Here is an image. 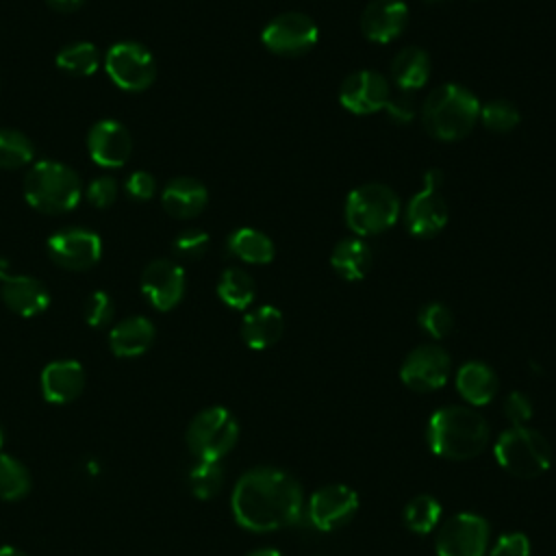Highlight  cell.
Returning a JSON list of instances; mask_svg holds the SVG:
<instances>
[{"label":"cell","mask_w":556,"mask_h":556,"mask_svg":"<svg viewBox=\"0 0 556 556\" xmlns=\"http://www.w3.org/2000/svg\"><path fill=\"white\" fill-rule=\"evenodd\" d=\"M228 252L237 258H241L243 263H252V265H265L274 258V241L250 226L237 228L230 237H228Z\"/></svg>","instance_id":"cell-27"},{"label":"cell","mask_w":556,"mask_h":556,"mask_svg":"<svg viewBox=\"0 0 556 556\" xmlns=\"http://www.w3.org/2000/svg\"><path fill=\"white\" fill-rule=\"evenodd\" d=\"M35 156L33 141L15 130V128H0V169H20L28 165Z\"/></svg>","instance_id":"cell-30"},{"label":"cell","mask_w":556,"mask_h":556,"mask_svg":"<svg viewBox=\"0 0 556 556\" xmlns=\"http://www.w3.org/2000/svg\"><path fill=\"white\" fill-rule=\"evenodd\" d=\"M24 198L39 213L61 215L80 202L83 182L65 163L37 161L24 176Z\"/></svg>","instance_id":"cell-4"},{"label":"cell","mask_w":556,"mask_h":556,"mask_svg":"<svg viewBox=\"0 0 556 556\" xmlns=\"http://www.w3.org/2000/svg\"><path fill=\"white\" fill-rule=\"evenodd\" d=\"M443 182V172L441 169H428L424 174V187H430V189H439Z\"/></svg>","instance_id":"cell-44"},{"label":"cell","mask_w":556,"mask_h":556,"mask_svg":"<svg viewBox=\"0 0 556 556\" xmlns=\"http://www.w3.org/2000/svg\"><path fill=\"white\" fill-rule=\"evenodd\" d=\"M46 2L50 9H54L59 13H72L85 4V0H46Z\"/></svg>","instance_id":"cell-43"},{"label":"cell","mask_w":556,"mask_h":556,"mask_svg":"<svg viewBox=\"0 0 556 556\" xmlns=\"http://www.w3.org/2000/svg\"><path fill=\"white\" fill-rule=\"evenodd\" d=\"M217 295L226 306L243 311L254 302V278L245 269L230 267L217 280Z\"/></svg>","instance_id":"cell-29"},{"label":"cell","mask_w":556,"mask_h":556,"mask_svg":"<svg viewBox=\"0 0 556 556\" xmlns=\"http://www.w3.org/2000/svg\"><path fill=\"white\" fill-rule=\"evenodd\" d=\"M319 28L315 20L300 11H287L269 20L261 33L263 46L280 56H300L315 48Z\"/></svg>","instance_id":"cell-9"},{"label":"cell","mask_w":556,"mask_h":556,"mask_svg":"<svg viewBox=\"0 0 556 556\" xmlns=\"http://www.w3.org/2000/svg\"><path fill=\"white\" fill-rule=\"evenodd\" d=\"M456 389L469 404L484 406L497 393V376L486 363L469 361L456 374Z\"/></svg>","instance_id":"cell-25"},{"label":"cell","mask_w":556,"mask_h":556,"mask_svg":"<svg viewBox=\"0 0 556 556\" xmlns=\"http://www.w3.org/2000/svg\"><path fill=\"white\" fill-rule=\"evenodd\" d=\"M208 202L206 187L191 178V176H178L172 178L165 189L161 191V204L163 208L178 219H191L204 211Z\"/></svg>","instance_id":"cell-21"},{"label":"cell","mask_w":556,"mask_h":556,"mask_svg":"<svg viewBox=\"0 0 556 556\" xmlns=\"http://www.w3.org/2000/svg\"><path fill=\"white\" fill-rule=\"evenodd\" d=\"M285 330V317L276 306H258L245 313L241 321V339L252 350H265L278 343Z\"/></svg>","instance_id":"cell-23"},{"label":"cell","mask_w":556,"mask_h":556,"mask_svg":"<svg viewBox=\"0 0 556 556\" xmlns=\"http://www.w3.org/2000/svg\"><path fill=\"white\" fill-rule=\"evenodd\" d=\"M224 484V469L219 460H198L189 471V489L198 500H211Z\"/></svg>","instance_id":"cell-33"},{"label":"cell","mask_w":556,"mask_h":556,"mask_svg":"<svg viewBox=\"0 0 556 556\" xmlns=\"http://www.w3.org/2000/svg\"><path fill=\"white\" fill-rule=\"evenodd\" d=\"M495 458L517 478H536L549 469L552 447L541 432L528 426H510L495 441Z\"/></svg>","instance_id":"cell-6"},{"label":"cell","mask_w":556,"mask_h":556,"mask_svg":"<svg viewBox=\"0 0 556 556\" xmlns=\"http://www.w3.org/2000/svg\"><path fill=\"white\" fill-rule=\"evenodd\" d=\"M100 50L91 41H74L59 50L56 67L70 76H91L100 67Z\"/></svg>","instance_id":"cell-28"},{"label":"cell","mask_w":556,"mask_h":556,"mask_svg":"<svg viewBox=\"0 0 556 556\" xmlns=\"http://www.w3.org/2000/svg\"><path fill=\"white\" fill-rule=\"evenodd\" d=\"M115 317V302L106 291H93L85 300V321L91 328H104Z\"/></svg>","instance_id":"cell-37"},{"label":"cell","mask_w":556,"mask_h":556,"mask_svg":"<svg viewBox=\"0 0 556 556\" xmlns=\"http://www.w3.org/2000/svg\"><path fill=\"white\" fill-rule=\"evenodd\" d=\"M480 119L491 132H510L517 128L521 115L519 109L508 100H489L480 106Z\"/></svg>","instance_id":"cell-34"},{"label":"cell","mask_w":556,"mask_h":556,"mask_svg":"<svg viewBox=\"0 0 556 556\" xmlns=\"http://www.w3.org/2000/svg\"><path fill=\"white\" fill-rule=\"evenodd\" d=\"M430 2H439V0H430Z\"/></svg>","instance_id":"cell-48"},{"label":"cell","mask_w":556,"mask_h":556,"mask_svg":"<svg viewBox=\"0 0 556 556\" xmlns=\"http://www.w3.org/2000/svg\"><path fill=\"white\" fill-rule=\"evenodd\" d=\"M0 556H28V554L22 552V549H17V547L4 545V547H0Z\"/></svg>","instance_id":"cell-46"},{"label":"cell","mask_w":556,"mask_h":556,"mask_svg":"<svg viewBox=\"0 0 556 556\" xmlns=\"http://www.w3.org/2000/svg\"><path fill=\"white\" fill-rule=\"evenodd\" d=\"M2 445H4V432H2V428H0V452H2Z\"/></svg>","instance_id":"cell-47"},{"label":"cell","mask_w":556,"mask_h":556,"mask_svg":"<svg viewBox=\"0 0 556 556\" xmlns=\"http://www.w3.org/2000/svg\"><path fill=\"white\" fill-rule=\"evenodd\" d=\"M304 495L300 482L276 467L245 471L232 489V515L252 532H271L300 521Z\"/></svg>","instance_id":"cell-1"},{"label":"cell","mask_w":556,"mask_h":556,"mask_svg":"<svg viewBox=\"0 0 556 556\" xmlns=\"http://www.w3.org/2000/svg\"><path fill=\"white\" fill-rule=\"evenodd\" d=\"M417 321H419L421 330L426 334H430L432 339H443L454 328V315L443 302H430V304L421 306Z\"/></svg>","instance_id":"cell-35"},{"label":"cell","mask_w":556,"mask_h":556,"mask_svg":"<svg viewBox=\"0 0 556 556\" xmlns=\"http://www.w3.org/2000/svg\"><path fill=\"white\" fill-rule=\"evenodd\" d=\"M387 111H389V117H393L395 122H410L415 115V104L406 93H402V96L389 100Z\"/></svg>","instance_id":"cell-42"},{"label":"cell","mask_w":556,"mask_h":556,"mask_svg":"<svg viewBox=\"0 0 556 556\" xmlns=\"http://www.w3.org/2000/svg\"><path fill=\"white\" fill-rule=\"evenodd\" d=\"M406 228L413 237L428 239L439 235L447 224V204L439 195V189L421 187L410 200L404 211Z\"/></svg>","instance_id":"cell-18"},{"label":"cell","mask_w":556,"mask_h":556,"mask_svg":"<svg viewBox=\"0 0 556 556\" xmlns=\"http://www.w3.org/2000/svg\"><path fill=\"white\" fill-rule=\"evenodd\" d=\"M330 265L332 269L343 278V280H361L371 267V252L369 245L358 239V237H348L341 239L330 254Z\"/></svg>","instance_id":"cell-26"},{"label":"cell","mask_w":556,"mask_h":556,"mask_svg":"<svg viewBox=\"0 0 556 556\" xmlns=\"http://www.w3.org/2000/svg\"><path fill=\"white\" fill-rule=\"evenodd\" d=\"M208 235L200 228H191V230H182L174 241H172V250L178 258H185V261H195V258H202L208 250Z\"/></svg>","instance_id":"cell-36"},{"label":"cell","mask_w":556,"mask_h":556,"mask_svg":"<svg viewBox=\"0 0 556 556\" xmlns=\"http://www.w3.org/2000/svg\"><path fill=\"white\" fill-rule=\"evenodd\" d=\"M408 9L402 0H371L361 13V30L374 43H389L404 33Z\"/></svg>","instance_id":"cell-19"},{"label":"cell","mask_w":556,"mask_h":556,"mask_svg":"<svg viewBox=\"0 0 556 556\" xmlns=\"http://www.w3.org/2000/svg\"><path fill=\"white\" fill-rule=\"evenodd\" d=\"M358 510V495L348 484H328L315 491L306 504V517L317 530L343 528Z\"/></svg>","instance_id":"cell-14"},{"label":"cell","mask_w":556,"mask_h":556,"mask_svg":"<svg viewBox=\"0 0 556 556\" xmlns=\"http://www.w3.org/2000/svg\"><path fill=\"white\" fill-rule=\"evenodd\" d=\"M486 419L469 406H443L432 413L426 439L430 450L447 460H467L489 445Z\"/></svg>","instance_id":"cell-2"},{"label":"cell","mask_w":556,"mask_h":556,"mask_svg":"<svg viewBox=\"0 0 556 556\" xmlns=\"http://www.w3.org/2000/svg\"><path fill=\"white\" fill-rule=\"evenodd\" d=\"M154 334V326L148 317H126L111 328L109 348L119 358H135L150 350Z\"/></svg>","instance_id":"cell-22"},{"label":"cell","mask_w":556,"mask_h":556,"mask_svg":"<svg viewBox=\"0 0 556 556\" xmlns=\"http://www.w3.org/2000/svg\"><path fill=\"white\" fill-rule=\"evenodd\" d=\"M117 193H119V187L113 176H98L85 189L87 202L96 208H109L117 200Z\"/></svg>","instance_id":"cell-38"},{"label":"cell","mask_w":556,"mask_h":556,"mask_svg":"<svg viewBox=\"0 0 556 556\" xmlns=\"http://www.w3.org/2000/svg\"><path fill=\"white\" fill-rule=\"evenodd\" d=\"M87 150L100 167H122L132 154V137L117 119H100L87 132Z\"/></svg>","instance_id":"cell-17"},{"label":"cell","mask_w":556,"mask_h":556,"mask_svg":"<svg viewBox=\"0 0 556 556\" xmlns=\"http://www.w3.org/2000/svg\"><path fill=\"white\" fill-rule=\"evenodd\" d=\"M402 211L397 193L382 182H365L345 198V224L358 237L380 235L391 228Z\"/></svg>","instance_id":"cell-5"},{"label":"cell","mask_w":556,"mask_h":556,"mask_svg":"<svg viewBox=\"0 0 556 556\" xmlns=\"http://www.w3.org/2000/svg\"><path fill=\"white\" fill-rule=\"evenodd\" d=\"M139 285L156 311H172L185 295V269L169 258H156L146 265Z\"/></svg>","instance_id":"cell-16"},{"label":"cell","mask_w":556,"mask_h":556,"mask_svg":"<svg viewBox=\"0 0 556 556\" xmlns=\"http://www.w3.org/2000/svg\"><path fill=\"white\" fill-rule=\"evenodd\" d=\"M245 556H282V554L278 549H271V547H261V549H254V552H250Z\"/></svg>","instance_id":"cell-45"},{"label":"cell","mask_w":556,"mask_h":556,"mask_svg":"<svg viewBox=\"0 0 556 556\" xmlns=\"http://www.w3.org/2000/svg\"><path fill=\"white\" fill-rule=\"evenodd\" d=\"M530 539L523 532H504L489 547V556H530Z\"/></svg>","instance_id":"cell-39"},{"label":"cell","mask_w":556,"mask_h":556,"mask_svg":"<svg viewBox=\"0 0 556 556\" xmlns=\"http://www.w3.org/2000/svg\"><path fill=\"white\" fill-rule=\"evenodd\" d=\"M30 489L28 469L13 456L0 452V500H22Z\"/></svg>","instance_id":"cell-32"},{"label":"cell","mask_w":556,"mask_h":556,"mask_svg":"<svg viewBox=\"0 0 556 556\" xmlns=\"http://www.w3.org/2000/svg\"><path fill=\"white\" fill-rule=\"evenodd\" d=\"M109 78L124 91H143L156 78L152 52L137 41H117L104 54Z\"/></svg>","instance_id":"cell-8"},{"label":"cell","mask_w":556,"mask_h":556,"mask_svg":"<svg viewBox=\"0 0 556 556\" xmlns=\"http://www.w3.org/2000/svg\"><path fill=\"white\" fill-rule=\"evenodd\" d=\"M46 248L52 263L70 271L91 269L102 256V241L98 232L80 226L52 232Z\"/></svg>","instance_id":"cell-11"},{"label":"cell","mask_w":556,"mask_h":556,"mask_svg":"<svg viewBox=\"0 0 556 556\" xmlns=\"http://www.w3.org/2000/svg\"><path fill=\"white\" fill-rule=\"evenodd\" d=\"M489 547V523L473 513L445 519L434 536L437 556H484Z\"/></svg>","instance_id":"cell-10"},{"label":"cell","mask_w":556,"mask_h":556,"mask_svg":"<svg viewBox=\"0 0 556 556\" xmlns=\"http://www.w3.org/2000/svg\"><path fill=\"white\" fill-rule=\"evenodd\" d=\"M124 191L130 200L135 202H146V200H152V195L156 193V180L150 172L146 169H137L132 172L126 182H124Z\"/></svg>","instance_id":"cell-40"},{"label":"cell","mask_w":556,"mask_h":556,"mask_svg":"<svg viewBox=\"0 0 556 556\" xmlns=\"http://www.w3.org/2000/svg\"><path fill=\"white\" fill-rule=\"evenodd\" d=\"M85 389V369L78 361H52L41 371V393L50 404L74 402Z\"/></svg>","instance_id":"cell-20"},{"label":"cell","mask_w":556,"mask_h":556,"mask_svg":"<svg viewBox=\"0 0 556 556\" xmlns=\"http://www.w3.org/2000/svg\"><path fill=\"white\" fill-rule=\"evenodd\" d=\"M239 439V424L224 406L200 410L187 428V445L198 460H222Z\"/></svg>","instance_id":"cell-7"},{"label":"cell","mask_w":556,"mask_h":556,"mask_svg":"<svg viewBox=\"0 0 556 556\" xmlns=\"http://www.w3.org/2000/svg\"><path fill=\"white\" fill-rule=\"evenodd\" d=\"M502 410H504V417L510 421V426H526V421H530L532 417V402L526 393L513 391L506 395Z\"/></svg>","instance_id":"cell-41"},{"label":"cell","mask_w":556,"mask_h":556,"mask_svg":"<svg viewBox=\"0 0 556 556\" xmlns=\"http://www.w3.org/2000/svg\"><path fill=\"white\" fill-rule=\"evenodd\" d=\"M402 519L408 530L417 534H428L439 526L441 504L432 495H417L406 504Z\"/></svg>","instance_id":"cell-31"},{"label":"cell","mask_w":556,"mask_h":556,"mask_svg":"<svg viewBox=\"0 0 556 556\" xmlns=\"http://www.w3.org/2000/svg\"><path fill=\"white\" fill-rule=\"evenodd\" d=\"M450 369H452L450 354L443 348L428 343L408 352V356L400 367V378L408 389L417 393H430L441 389L447 382Z\"/></svg>","instance_id":"cell-12"},{"label":"cell","mask_w":556,"mask_h":556,"mask_svg":"<svg viewBox=\"0 0 556 556\" xmlns=\"http://www.w3.org/2000/svg\"><path fill=\"white\" fill-rule=\"evenodd\" d=\"M391 78L400 91L421 89L430 78V56L419 46L402 48L391 61Z\"/></svg>","instance_id":"cell-24"},{"label":"cell","mask_w":556,"mask_h":556,"mask_svg":"<svg viewBox=\"0 0 556 556\" xmlns=\"http://www.w3.org/2000/svg\"><path fill=\"white\" fill-rule=\"evenodd\" d=\"M339 100L343 109L354 115H371L387 109L391 100V87L380 72L358 70L345 76L341 83Z\"/></svg>","instance_id":"cell-13"},{"label":"cell","mask_w":556,"mask_h":556,"mask_svg":"<svg viewBox=\"0 0 556 556\" xmlns=\"http://www.w3.org/2000/svg\"><path fill=\"white\" fill-rule=\"evenodd\" d=\"M480 117V102L463 85L447 83L432 89L424 102L421 119L430 137L439 141H456L469 135Z\"/></svg>","instance_id":"cell-3"},{"label":"cell","mask_w":556,"mask_h":556,"mask_svg":"<svg viewBox=\"0 0 556 556\" xmlns=\"http://www.w3.org/2000/svg\"><path fill=\"white\" fill-rule=\"evenodd\" d=\"M0 298L9 311L20 317H35L43 313L50 304V293L46 285L28 274H15L0 258Z\"/></svg>","instance_id":"cell-15"}]
</instances>
